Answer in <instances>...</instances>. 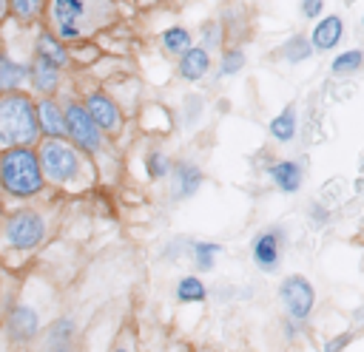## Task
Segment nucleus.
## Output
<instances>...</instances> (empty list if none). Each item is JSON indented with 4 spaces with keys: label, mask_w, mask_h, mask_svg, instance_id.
<instances>
[{
    "label": "nucleus",
    "mask_w": 364,
    "mask_h": 352,
    "mask_svg": "<svg viewBox=\"0 0 364 352\" xmlns=\"http://www.w3.org/2000/svg\"><path fill=\"white\" fill-rule=\"evenodd\" d=\"M117 20V0H48L46 26L48 31L71 43H85Z\"/></svg>",
    "instance_id": "1"
},
{
    "label": "nucleus",
    "mask_w": 364,
    "mask_h": 352,
    "mask_svg": "<svg viewBox=\"0 0 364 352\" xmlns=\"http://www.w3.org/2000/svg\"><path fill=\"white\" fill-rule=\"evenodd\" d=\"M40 167L48 185L65 187V190H82L94 182V162L88 153H82L71 139H48L43 136L37 142Z\"/></svg>",
    "instance_id": "2"
},
{
    "label": "nucleus",
    "mask_w": 364,
    "mask_h": 352,
    "mask_svg": "<svg viewBox=\"0 0 364 352\" xmlns=\"http://www.w3.org/2000/svg\"><path fill=\"white\" fill-rule=\"evenodd\" d=\"M43 139L37 122V102L26 91L0 94V150L34 148Z\"/></svg>",
    "instance_id": "3"
},
{
    "label": "nucleus",
    "mask_w": 364,
    "mask_h": 352,
    "mask_svg": "<svg viewBox=\"0 0 364 352\" xmlns=\"http://www.w3.org/2000/svg\"><path fill=\"white\" fill-rule=\"evenodd\" d=\"M37 148L0 150V193L9 199H34L46 190Z\"/></svg>",
    "instance_id": "4"
},
{
    "label": "nucleus",
    "mask_w": 364,
    "mask_h": 352,
    "mask_svg": "<svg viewBox=\"0 0 364 352\" xmlns=\"http://www.w3.org/2000/svg\"><path fill=\"white\" fill-rule=\"evenodd\" d=\"M46 216L37 213V210H14L6 216L3 221V244L9 250H17V253H28L34 247H40L46 241Z\"/></svg>",
    "instance_id": "5"
},
{
    "label": "nucleus",
    "mask_w": 364,
    "mask_h": 352,
    "mask_svg": "<svg viewBox=\"0 0 364 352\" xmlns=\"http://www.w3.org/2000/svg\"><path fill=\"white\" fill-rule=\"evenodd\" d=\"M65 133L68 139L88 156H100L105 150V133L97 128V122L88 116L85 105L77 99H68L65 105Z\"/></svg>",
    "instance_id": "6"
},
{
    "label": "nucleus",
    "mask_w": 364,
    "mask_h": 352,
    "mask_svg": "<svg viewBox=\"0 0 364 352\" xmlns=\"http://www.w3.org/2000/svg\"><path fill=\"white\" fill-rule=\"evenodd\" d=\"M279 304L284 309V318L304 324L316 309V290L301 273H290L279 281Z\"/></svg>",
    "instance_id": "7"
},
{
    "label": "nucleus",
    "mask_w": 364,
    "mask_h": 352,
    "mask_svg": "<svg viewBox=\"0 0 364 352\" xmlns=\"http://www.w3.org/2000/svg\"><path fill=\"white\" fill-rule=\"evenodd\" d=\"M284 227H264L253 236L250 241V258L262 273H276L282 264V253H284Z\"/></svg>",
    "instance_id": "8"
},
{
    "label": "nucleus",
    "mask_w": 364,
    "mask_h": 352,
    "mask_svg": "<svg viewBox=\"0 0 364 352\" xmlns=\"http://www.w3.org/2000/svg\"><path fill=\"white\" fill-rule=\"evenodd\" d=\"M6 335L14 346H28L34 341H40L43 335V321H40V312L37 307L31 304H14L9 309V318H6Z\"/></svg>",
    "instance_id": "9"
},
{
    "label": "nucleus",
    "mask_w": 364,
    "mask_h": 352,
    "mask_svg": "<svg viewBox=\"0 0 364 352\" xmlns=\"http://www.w3.org/2000/svg\"><path fill=\"white\" fill-rule=\"evenodd\" d=\"M82 105H85V111H88V116L97 122V128L105 133V136H117L119 131H122V111H119V105L105 94V91H91V94H85V99H82Z\"/></svg>",
    "instance_id": "10"
},
{
    "label": "nucleus",
    "mask_w": 364,
    "mask_h": 352,
    "mask_svg": "<svg viewBox=\"0 0 364 352\" xmlns=\"http://www.w3.org/2000/svg\"><path fill=\"white\" fill-rule=\"evenodd\" d=\"M168 179H171V199H173V202H185V199H191V196L199 193L205 173H202V167L193 165L191 159H179V162H173Z\"/></svg>",
    "instance_id": "11"
},
{
    "label": "nucleus",
    "mask_w": 364,
    "mask_h": 352,
    "mask_svg": "<svg viewBox=\"0 0 364 352\" xmlns=\"http://www.w3.org/2000/svg\"><path fill=\"white\" fill-rule=\"evenodd\" d=\"M37 122H40L43 136L68 139V133H65V108L54 97H40L37 99Z\"/></svg>",
    "instance_id": "12"
},
{
    "label": "nucleus",
    "mask_w": 364,
    "mask_h": 352,
    "mask_svg": "<svg viewBox=\"0 0 364 352\" xmlns=\"http://www.w3.org/2000/svg\"><path fill=\"white\" fill-rule=\"evenodd\" d=\"M344 37V20L341 14H324L316 20L313 31H310V45L313 51L324 54V51H333Z\"/></svg>",
    "instance_id": "13"
},
{
    "label": "nucleus",
    "mask_w": 364,
    "mask_h": 352,
    "mask_svg": "<svg viewBox=\"0 0 364 352\" xmlns=\"http://www.w3.org/2000/svg\"><path fill=\"white\" fill-rule=\"evenodd\" d=\"M34 57L43 60V62H48V65H54V68H60V71L71 65V51H68V45H65L63 40H57L48 28L37 34V40H34Z\"/></svg>",
    "instance_id": "14"
},
{
    "label": "nucleus",
    "mask_w": 364,
    "mask_h": 352,
    "mask_svg": "<svg viewBox=\"0 0 364 352\" xmlns=\"http://www.w3.org/2000/svg\"><path fill=\"white\" fill-rule=\"evenodd\" d=\"M267 176H270V182H273V187L279 190V193H299L301 190V185H304V170H301V165L299 162H293V159H279V162H273L270 167H267Z\"/></svg>",
    "instance_id": "15"
},
{
    "label": "nucleus",
    "mask_w": 364,
    "mask_h": 352,
    "mask_svg": "<svg viewBox=\"0 0 364 352\" xmlns=\"http://www.w3.org/2000/svg\"><path fill=\"white\" fill-rule=\"evenodd\" d=\"M77 341V321L71 315L54 318L43 335H40V349H57V346H74Z\"/></svg>",
    "instance_id": "16"
},
{
    "label": "nucleus",
    "mask_w": 364,
    "mask_h": 352,
    "mask_svg": "<svg viewBox=\"0 0 364 352\" xmlns=\"http://www.w3.org/2000/svg\"><path fill=\"white\" fill-rule=\"evenodd\" d=\"M28 65H31V71H28V85L34 88V94H40V97H54L57 88H60L63 71L54 68V65H48V62H43V60H37V57H31Z\"/></svg>",
    "instance_id": "17"
},
{
    "label": "nucleus",
    "mask_w": 364,
    "mask_h": 352,
    "mask_svg": "<svg viewBox=\"0 0 364 352\" xmlns=\"http://www.w3.org/2000/svg\"><path fill=\"white\" fill-rule=\"evenodd\" d=\"M28 71L31 65L11 57L6 48H0V94L6 91H20V85L28 82Z\"/></svg>",
    "instance_id": "18"
},
{
    "label": "nucleus",
    "mask_w": 364,
    "mask_h": 352,
    "mask_svg": "<svg viewBox=\"0 0 364 352\" xmlns=\"http://www.w3.org/2000/svg\"><path fill=\"white\" fill-rule=\"evenodd\" d=\"M176 71H179V77H182V79H188V82L202 79V77L210 71V51H208V48H202V45H191V48L179 57Z\"/></svg>",
    "instance_id": "19"
},
{
    "label": "nucleus",
    "mask_w": 364,
    "mask_h": 352,
    "mask_svg": "<svg viewBox=\"0 0 364 352\" xmlns=\"http://www.w3.org/2000/svg\"><path fill=\"white\" fill-rule=\"evenodd\" d=\"M267 131H270V136H273L276 142H282V145L293 142V139H296V131H299L296 108H293V105H284V108H282V111H279V114L270 119Z\"/></svg>",
    "instance_id": "20"
},
{
    "label": "nucleus",
    "mask_w": 364,
    "mask_h": 352,
    "mask_svg": "<svg viewBox=\"0 0 364 352\" xmlns=\"http://www.w3.org/2000/svg\"><path fill=\"white\" fill-rule=\"evenodd\" d=\"M48 0H9V17L20 26H31L40 17H46Z\"/></svg>",
    "instance_id": "21"
},
{
    "label": "nucleus",
    "mask_w": 364,
    "mask_h": 352,
    "mask_svg": "<svg viewBox=\"0 0 364 352\" xmlns=\"http://www.w3.org/2000/svg\"><path fill=\"white\" fill-rule=\"evenodd\" d=\"M159 45H162L165 54L182 57V54L193 45V37H191V31H188L185 26H171V28H165V31L159 34Z\"/></svg>",
    "instance_id": "22"
},
{
    "label": "nucleus",
    "mask_w": 364,
    "mask_h": 352,
    "mask_svg": "<svg viewBox=\"0 0 364 352\" xmlns=\"http://www.w3.org/2000/svg\"><path fill=\"white\" fill-rule=\"evenodd\" d=\"M188 253H191V261L199 273H210L216 267V255L222 253V247L216 241H191Z\"/></svg>",
    "instance_id": "23"
},
{
    "label": "nucleus",
    "mask_w": 364,
    "mask_h": 352,
    "mask_svg": "<svg viewBox=\"0 0 364 352\" xmlns=\"http://www.w3.org/2000/svg\"><path fill=\"white\" fill-rule=\"evenodd\" d=\"M210 295V290L205 287V281L199 275H182L176 281V301L179 304H202Z\"/></svg>",
    "instance_id": "24"
},
{
    "label": "nucleus",
    "mask_w": 364,
    "mask_h": 352,
    "mask_svg": "<svg viewBox=\"0 0 364 352\" xmlns=\"http://www.w3.org/2000/svg\"><path fill=\"white\" fill-rule=\"evenodd\" d=\"M279 54H282V60H284V62H293V65H296V62H307V60H310L313 45H310V40H307V37L296 34V37H290V40H284V43H282Z\"/></svg>",
    "instance_id": "25"
},
{
    "label": "nucleus",
    "mask_w": 364,
    "mask_h": 352,
    "mask_svg": "<svg viewBox=\"0 0 364 352\" xmlns=\"http://www.w3.org/2000/svg\"><path fill=\"white\" fill-rule=\"evenodd\" d=\"M361 65H364V51L350 48V51H341L333 57L330 71H333V77H350V74L361 71Z\"/></svg>",
    "instance_id": "26"
},
{
    "label": "nucleus",
    "mask_w": 364,
    "mask_h": 352,
    "mask_svg": "<svg viewBox=\"0 0 364 352\" xmlns=\"http://www.w3.org/2000/svg\"><path fill=\"white\" fill-rule=\"evenodd\" d=\"M245 48H239V45H230V48H225L222 51V62H219V74L222 77H233V74H239L242 68H245Z\"/></svg>",
    "instance_id": "27"
},
{
    "label": "nucleus",
    "mask_w": 364,
    "mask_h": 352,
    "mask_svg": "<svg viewBox=\"0 0 364 352\" xmlns=\"http://www.w3.org/2000/svg\"><path fill=\"white\" fill-rule=\"evenodd\" d=\"M171 167H173V162L168 159V153H162V150H151L148 153V159H145V170H148V179H168L171 176Z\"/></svg>",
    "instance_id": "28"
},
{
    "label": "nucleus",
    "mask_w": 364,
    "mask_h": 352,
    "mask_svg": "<svg viewBox=\"0 0 364 352\" xmlns=\"http://www.w3.org/2000/svg\"><path fill=\"white\" fill-rule=\"evenodd\" d=\"M222 40H225V26L219 20H205L202 23V48L213 51L222 45Z\"/></svg>",
    "instance_id": "29"
},
{
    "label": "nucleus",
    "mask_w": 364,
    "mask_h": 352,
    "mask_svg": "<svg viewBox=\"0 0 364 352\" xmlns=\"http://www.w3.org/2000/svg\"><path fill=\"white\" fill-rule=\"evenodd\" d=\"M307 221H310L313 230L327 227V221H330V210H327V204H324V202H310V204H307Z\"/></svg>",
    "instance_id": "30"
},
{
    "label": "nucleus",
    "mask_w": 364,
    "mask_h": 352,
    "mask_svg": "<svg viewBox=\"0 0 364 352\" xmlns=\"http://www.w3.org/2000/svg\"><path fill=\"white\" fill-rule=\"evenodd\" d=\"M350 341H353V332H338L324 343V352H344L350 346Z\"/></svg>",
    "instance_id": "31"
},
{
    "label": "nucleus",
    "mask_w": 364,
    "mask_h": 352,
    "mask_svg": "<svg viewBox=\"0 0 364 352\" xmlns=\"http://www.w3.org/2000/svg\"><path fill=\"white\" fill-rule=\"evenodd\" d=\"M299 9H301V14H304L307 20H318L321 11H324V0H301Z\"/></svg>",
    "instance_id": "32"
},
{
    "label": "nucleus",
    "mask_w": 364,
    "mask_h": 352,
    "mask_svg": "<svg viewBox=\"0 0 364 352\" xmlns=\"http://www.w3.org/2000/svg\"><path fill=\"white\" fill-rule=\"evenodd\" d=\"M111 352H134V343H131V338H119V341L111 346Z\"/></svg>",
    "instance_id": "33"
},
{
    "label": "nucleus",
    "mask_w": 364,
    "mask_h": 352,
    "mask_svg": "<svg viewBox=\"0 0 364 352\" xmlns=\"http://www.w3.org/2000/svg\"><path fill=\"white\" fill-rule=\"evenodd\" d=\"M40 352H77L74 346H57V349H40Z\"/></svg>",
    "instance_id": "34"
},
{
    "label": "nucleus",
    "mask_w": 364,
    "mask_h": 352,
    "mask_svg": "<svg viewBox=\"0 0 364 352\" xmlns=\"http://www.w3.org/2000/svg\"><path fill=\"white\" fill-rule=\"evenodd\" d=\"M361 273H364V261H361Z\"/></svg>",
    "instance_id": "35"
},
{
    "label": "nucleus",
    "mask_w": 364,
    "mask_h": 352,
    "mask_svg": "<svg viewBox=\"0 0 364 352\" xmlns=\"http://www.w3.org/2000/svg\"><path fill=\"white\" fill-rule=\"evenodd\" d=\"M0 204H3V193H0Z\"/></svg>",
    "instance_id": "36"
},
{
    "label": "nucleus",
    "mask_w": 364,
    "mask_h": 352,
    "mask_svg": "<svg viewBox=\"0 0 364 352\" xmlns=\"http://www.w3.org/2000/svg\"><path fill=\"white\" fill-rule=\"evenodd\" d=\"M361 173H364V165H361Z\"/></svg>",
    "instance_id": "37"
},
{
    "label": "nucleus",
    "mask_w": 364,
    "mask_h": 352,
    "mask_svg": "<svg viewBox=\"0 0 364 352\" xmlns=\"http://www.w3.org/2000/svg\"><path fill=\"white\" fill-rule=\"evenodd\" d=\"M361 26H364V17H361Z\"/></svg>",
    "instance_id": "38"
}]
</instances>
